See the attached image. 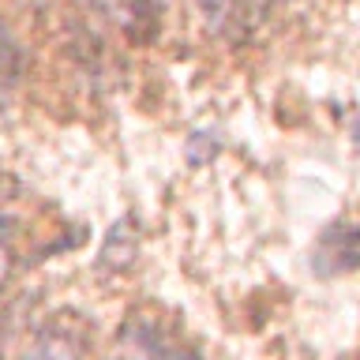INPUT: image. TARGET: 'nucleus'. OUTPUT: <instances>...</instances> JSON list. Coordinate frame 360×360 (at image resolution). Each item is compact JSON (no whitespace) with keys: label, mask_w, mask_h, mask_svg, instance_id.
<instances>
[{"label":"nucleus","mask_w":360,"mask_h":360,"mask_svg":"<svg viewBox=\"0 0 360 360\" xmlns=\"http://www.w3.org/2000/svg\"><path fill=\"white\" fill-rule=\"evenodd\" d=\"M353 143H356V150H360V117L353 120Z\"/></svg>","instance_id":"obj_6"},{"label":"nucleus","mask_w":360,"mask_h":360,"mask_svg":"<svg viewBox=\"0 0 360 360\" xmlns=\"http://www.w3.org/2000/svg\"><path fill=\"white\" fill-rule=\"evenodd\" d=\"M15 72H19V49H15V41L8 38L4 22H0V83H11Z\"/></svg>","instance_id":"obj_3"},{"label":"nucleus","mask_w":360,"mask_h":360,"mask_svg":"<svg viewBox=\"0 0 360 360\" xmlns=\"http://www.w3.org/2000/svg\"><path fill=\"white\" fill-rule=\"evenodd\" d=\"M311 263L319 274H349V270H360V225H334L330 233H323Z\"/></svg>","instance_id":"obj_2"},{"label":"nucleus","mask_w":360,"mask_h":360,"mask_svg":"<svg viewBox=\"0 0 360 360\" xmlns=\"http://www.w3.org/2000/svg\"><path fill=\"white\" fill-rule=\"evenodd\" d=\"M8 270H11V218L0 214V285H4Z\"/></svg>","instance_id":"obj_4"},{"label":"nucleus","mask_w":360,"mask_h":360,"mask_svg":"<svg viewBox=\"0 0 360 360\" xmlns=\"http://www.w3.org/2000/svg\"><path fill=\"white\" fill-rule=\"evenodd\" d=\"M86 353V334L83 326H68V323H45L34 342L22 349L19 360H83Z\"/></svg>","instance_id":"obj_1"},{"label":"nucleus","mask_w":360,"mask_h":360,"mask_svg":"<svg viewBox=\"0 0 360 360\" xmlns=\"http://www.w3.org/2000/svg\"><path fill=\"white\" fill-rule=\"evenodd\" d=\"M128 8H131L139 19H154L158 8H162V0H128Z\"/></svg>","instance_id":"obj_5"}]
</instances>
